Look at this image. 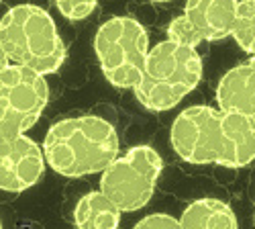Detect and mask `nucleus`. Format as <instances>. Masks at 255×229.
Masks as SVG:
<instances>
[{
    "label": "nucleus",
    "instance_id": "obj_8",
    "mask_svg": "<svg viewBox=\"0 0 255 229\" xmlns=\"http://www.w3.org/2000/svg\"><path fill=\"white\" fill-rule=\"evenodd\" d=\"M241 0H186L184 12L167 25V39L198 47L202 41H221L233 33Z\"/></svg>",
    "mask_w": 255,
    "mask_h": 229
},
{
    "label": "nucleus",
    "instance_id": "obj_15",
    "mask_svg": "<svg viewBox=\"0 0 255 229\" xmlns=\"http://www.w3.org/2000/svg\"><path fill=\"white\" fill-rule=\"evenodd\" d=\"M133 229H182V225H180V219H176L174 215L151 213V215H145L141 221H137Z\"/></svg>",
    "mask_w": 255,
    "mask_h": 229
},
{
    "label": "nucleus",
    "instance_id": "obj_6",
    "mask_svg": "<svg viewBox=\"0 0 255 229\" xmlns=\"http://www.w3.org/2000/svg\"><path fill=\"white\" fill-rule=\"evenodd\" d=\"M49 86L43 74L31 68L2 64L0 72V141L25 135L43 115Z\"/></svg>",
    "mask_w": 255,
    "mask_h": 229
},
{
    "label": "nucleus",
    "instance_id": "obj_16",
    "mask_svg": "<svg viewBox=\"0 0 255 229\" xmlns=\"http://www.w3.org/2000/svg\"><path fill=\"white\" fill-rule=\"evenodd\" d=\"M151 2H172V0H151Z\"/></svg>",
    "mask_w": 255,
    "mask_h": 229
},
{
    "label": "nucleus",
    "instance_id": "obj_17",
    "mask_svg": "<svg viewBox=\"0 0 255 229\" xmlns=\"http://www.w3.org/2000/svg\"><path fill=\"white\" fill-rule=\"evenodd\" d=\"M247 2H253V4H255V0H247Z\"/></svg>",
    "mask_w": 255,
    "mask_h": 229
},
{
    "label": "nucleus",
    "instance_id": "obj_5",
    "mask_svg": "<svg viewBox=\"0 0 255 229\" xmlns=\"http://www.w3.org/2000/svg\"><path fill=\"white\" fill-rule=\"evenodd\" d=\"M149 49V35L133 16L104 20L94 35V53L100 72L111 86L121 90L139 84Z\"/></svg>",
    "mask_w": 255,
    "mask_h": 229
},
{
    "label": "nucleus",
    "instance_id": "obj_11",
    "mask_svg": "<svg viewBox=\"0 0 255 229\" xmlns=\"http://www.w3.org/2000/svg\"><path fill=\"white\" fill-rule=\"evenodd\" d=\"M182 229H239L233 207L219 199H198L180 215Z\"/></svg>",
    "mask_w": 255,
    "mask_h": 229
},
{
    "label": "nucleus",
    "instance_id": "obj_13",
    "mask_svg": "<svg viewBox=\"0 0 255 229\" xmlns=\"http://www.w3.org/2000/svg\"><path fill=\"white\" fill-rule=\"evenodd\" d=\"M231 35L245 53L255 55V4L253 2H247V0L239 2Z\"/></svg>",
    "mask_w": 255,
    "mask_h": 229
},
{
    "label": "nucleus",
    "instance_id": "obj_2",
    "mask_svg": "<svg viewBox=\"0 0 255 229\" xmlns=\"http://www.w3.org/2000/svg\"><path fill=\"white\" fill-rule=\"evenodd\" d=\"M119 150L115 125L96 115L59 119L43 139L47 166L66 178L102 174L119 158Z\"/></svg>",
    "mask_w": 255,
    "mask_h": 229
},
{
    "label": "nucleus",
    "instance_id": "obj_1",
    "mask_svg": "<svg viewBox=\"0 0 255 229\" xmlns=\"http://www.w3.org/2000/svg\"><path fill=\"white\" fill-rule=\"evenodd\" d=\"M169 143L188 164L245 168L255 162V119L194 105L174 119Z\"/></svg>",
    "mask_w": 255,
    "mask_h": 229
},
{
    "label": "nucleus",
    "instance_id": "obj_9",
    "mask_svg": "<svg viewBox=\"0 0 255 229\" xmlns=\"http://www.w3.org/2000/svg\"><path fill=\"white\" fill-rule=\"evenodd\" d=\"M47 160L43 145L27 133L0 141V189L10 195L25 193L43 178Z\"/></svg>",
    "mask_w": 255,
    "mask_h": 229
},
{
    "label": "nucleus",
    "instance_id": "obj_7",
    "mask_svg": "<svg viewBox=\"0 0 255 229\" xmlns=\"http://www.w3.org/2000/svg\"><path fill=\"white\" fill-rule=\"evenodd\" d=\"M163 170L161 156L149 145H135L119 156L100 176V191L123 213H135L151 201Z\"/></svg>",
    "mask_w": 255,
    "mask_h": 229
},
{
    "label": "nucleus",
    "instance_id": "obj_14",
    "mask_svg": "<svg viewBox=\"0 0 255 229\" xmlns=\"http://www.w3.org/2000/svg\"><path fill=\"white\" fill-rule=\"evenodd\" d=\"M98 4V0H55L59 14L68 20H84L88 18Z\"/></svg>",
    "mask_w": 255,
    "mask_h": 229
},
{
    "label": "nucleus",
    "instance_id": "obj_12",
    "mask_svg": "<svg viewBox=\"0 0 255 229\" xmlns=\"http://www.w3.org/2000/svg\"><path fill=\"white\" fill-rule=\"evenodd\" d=\"M121 213V207L102 191H92L76 203L74 225L76 229H119Z\"/></svg>",
    "mask_w": 255,
    "mask_h": 229
},
{
    "label": "nucleus",
    "instance_id": "obj_3",
    "mask_svg": "<svg viewBox=\"0 0 255 229\" xmlns=\"http://www.w3.org/2000/svg\"><path fill=\"white\" fill-rule=\"evenodd\" d=\"M2 64L31 68L43 76L55 74L66 61V43L53 16L37 4H16L0 20Z\"/></svg>",
    "mask_w": 255,
    "mask_h": 229
},
{
    "label": "nucleus",
    "instance_id": "obj_4",
    "mask_svg": "<svg viewBox=\"0 0 255 229\" xmlns=\"http://www.w3.org/2000/svg\"><path fill=\"white\" fill-rule=\"evenodd\" d=\"M202 80V59L196 47L165 39L147 55L135 98L147 111L163 113L174 109Z\"/></svg>",
    "mask_w": 255,
    "mask_h": 229
},
{
    "label": "nucleus",
    "instance_id": "obj_10",
    "mask_svg": "<svg viewBox=\"0 0 255 229\" xmlns=\"http://www.w3.org/2000/svg\"><path fill=\"white\" fill-rule=\"evenodd\" d=\"M217 105L221 111L241 113L255 119V55L231 68L217 86Z\"/></svg>",
    "mask_w": 255,
    "mask_h": 229
}]
</instances>
